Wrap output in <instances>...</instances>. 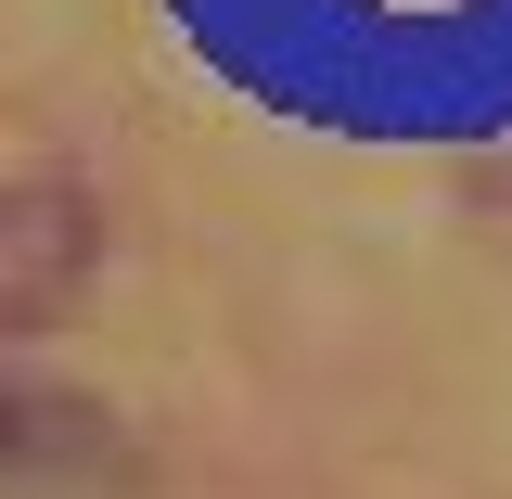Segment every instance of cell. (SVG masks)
Instances as JSON below:
<instances>
[{
	"instance_id": "cell-1",
	"label": "cell",
	"mask_w": 512,
	"mask_h": 499,
	"mask_svg": "<svg viewBox=\"0 0 512 499\" xmlns=\"http://www.w3.org/2000/svg\"><path fill=\"white\" fill-rule=\"evenodd\" d=\"M128 487H141V448L103 397L0 372V499H128Z\"/></svg>"
},
{
	"instance_id": "cell-2",
	"label": "cell",
	"mask_w": 512,
	"mask_h": 499,
	"mask_svg": "<svg viewBox=\"0 0 512 499\" xmlns=\"http://www.w3.org/2000/svg\"><path fill=\"white\" fill-rule=\"evenodd\" d=\"M103 269V218L64 180H0V333H52Z\"/></svg>"
}]
</instances>
